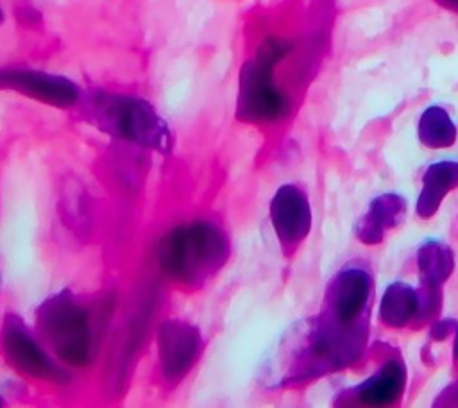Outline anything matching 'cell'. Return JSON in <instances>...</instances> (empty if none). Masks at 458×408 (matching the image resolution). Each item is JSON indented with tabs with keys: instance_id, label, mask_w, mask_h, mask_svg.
<instances>
[{
	"instance_id": "cell-1",
	"label": "cell",
	"mask_w": 458,
	"mask_h": 408,
	"mask_svg": "<svg viewBox=\"0 0 458 408\" xmlns=\"http://www.w3.org/2000/svg\"><path fill=\"white\" fill-rule=\"evenodd\" d=\"M77 106L86 122L116 140L165 154L172 149L168 123L141 97L89 89L81 95Z\"/></svg>"
},
{
	"instance_id": "cell-2",
	"label": "cell",
	"mask_w": 458,
	"mask_h": 408,
	"mask_svg": "<svg viewBox=\"0 0 458 408\" xmlns=\"http://www.w3.org/2000/svg\"><path fill=\"white\" fill-rule=\"evenodd\" d=\"M229 252V238L208 220L170 229L156 249L161 270L172 281L190 286L202 285L215 276L225 265Z\"/></svg>"
},
{
	"instance_id": "cell-3",
	"label": "cell",
	"mask_w": 458,
	"mask_h": 408,
	"mask_svg": "<svg viewBox=\"0 0 458 408\" xmlns=\"http://www.w3.org/2000/svg\"><path fill=\"white\" fill-rule=\"evenodd\" d=\"M290 45L277 38L265 39L256 55L247 59L240 70L236 116L247 123H267L281 120L290 100L274 82L276 64L288 54Z\"/></svg>"
},
{
	"instance_id": "cell-4",
	"label": "cell",
	"mask_w": 458,
	"mask_h": 408,
	"mask_svg": "<svg viewBox=\"0 0 458 408\" xmlns=\"http://www.w3.org/2000/svg\"><path fill=\"white\" fill-rule=\"evenodd\" d=\"M36 327L52 353L72 367H86L93 360V327L89 311L70 292L47 297L36 310Z\"/></svg>"
},
{
	"instance_id": "cell-5",
	"label": "cell",
	"mask_w": 458,
	"mask_h": 408,
	"mask_svg": "<svg viewBox=\"0 0 458 408\" xmlns=\"http://www.w3.org/2000/svg\"><path fill=\"white\" fill-rule=\"evenodd\" d=\"M0 340L7 361L20 372L61 385L70 379L68 372L55 365L48 353L38 344L23 319L16 313L11 311L4 317Z\"/></svg>"
},
{
	"instance_id": "cell-6",
	"label": "cell",
	"mask_w": 458,
	"mask_h": 408,
	"mask_svg": "<svg viewBox=\"0 0 458 408\" xmlns=\"http://www.w3.org/2000/svg\"><path fill=\"white\" fill-rule=\"evenodd\" d=\"M0 91H14L59 109L77 106L82 95L79 86L64 75L14 66H0Z\"/></svg>"
},
{
	"instance_id": "cell-7",
	"label": "cell",
	"mask_w": 458,
	"mask_h": 408,
	"mask_svg": "<svg viewBox=\"0 0 458 408\" xmlns=\"http://www.w3.org/2000/svg\"><path fill=\"white\" fill-rule=\"evenodd\" d=\"M202 349L199 329L181 319H168L157 329L159 369L166 381H181L195 365Z\"/></svg>"
},
{
	"instance_id": "cell-8",
	"label": "cell",
	"mask_w": 458,
	"mask_h": 408,
	"mask_svg": "<svg viewBox=\"0 0 458 408\" xmlns=\"http://www.w3.org/2000/svg\"><path fill=\"white\" fill-rule=\"evenodd\" d=\"M440 304V286L422 285L415 290L404 283H394L385 290L379 319L388 327L419 326L429 315H435Z\"/></svg>"
},
{
	"instance_id": "cell-9",
	"label": "cell",
	"mask_w": 458,
	"mask_h": 408,
	"mask_svg": "<svg viewBox=\"0 0 458 408\" xmlns=\"http://www.w3.org/2000/svg\"><path fill=\"white\" fill-rule=\"evenodd\" d=\"M270 220L284 249H295L311 229V208L306 193L295 184H283L270 202Z\"/></svg>"
},
{
	"instance_id": "cell-10",
	"label": "cell",
	"mask_w": 458,
	"mask_h": 408,
	"mask_svg": "<svg viewBox=\"0 0 458 408\" xmlns=\"http://www.w3.org/2000/svg\"><path fill=\"white\" fill-rule=\"evenodd\" d=\"M404 365L397 358H388L376 374L363 381L356 390L354 397L358 404H390L403 395L404 388Z\"/></svg>"
},
{
	"instance_id": "cell-11",
	"label": "cell",
	"mask_w": 458,
	"mask_h": 408,
	"mask_svg": "<svg viewBox=\"0 0 458 408\" xmlns=\"http://www.w3.org/2000/svg\"><path fill=\"white\" fill-rule=\"evenodd\" d=\"M458 186V163L438 161L433 163L422 175V191L417 200V213L420 218H429L438 209L444 197Z\"/></svg>"
},
{
	"instance_id": "cell-12",
	"label": "cell",
	"mask_w": 458,
	"mask_h": 408,
	"mask_svg": "<svg viewBox=\"0 0 458 408\" xmlns=\"http://www.w3.org/2000/svg\"><path fill=\"white\" fill-rule=\"evenodd\" d=\"M404 200L397 195H381L372 200L369 211L360 222L358 236L363 243H379L383 234L395 227L404 215Z\"/></svg>"
},
{
	"instance_id": "cell-13",
	"label": "cell",
	"mask_w": 458,
	"mask_h": 408,
	"mask_svg": "<svg viewBox=\"0 0 458 408\" xmlns=\"http://www.w3.org/2000/svg\"><path fill=\"white\" fill-rule=\"evenodd\" d=\"M419 140L429 149H444L454 143L456 127L445 109L431 106L420 115Z\"/></svg>"
},
{
	"instance_id": "cell-14",
	"label": "cell",
	"mask_w": 458,
	"mask_h": 408,
	"mask_svg": "<svg viewBox=\"0 0 458 408\" xmlns=\"http://www.w3.org/2000/svg\"><path fill=\"white\" fill-rule=\"evenodd\" d=\"M422 285L440 286L453 270V254L447 245L428 242L419 249L417 256Z\"/></svg>"
},
{
	"instance_id": "cell-15",
	"label": "cell",
	"mask_w": 458,
	"mask_h": 408,
	"mask_svg": "<svg viewBox=\"0 0 458 408\" xmlns=\"http://www.w3.org/2000/svg\"><path fill=\"white\" fill-rule=\"evenodd\" d=\"M16 18L23 25H36L38 21H41V13L36 7H32L29 4H23L16 9Z\"/></svg>"
},
{
	"instance_id": "cell-16",
	"label": "cell",
	"mask_w": 458,
	"mask_h": 408,
	"mask_svg": "<svg viewBox=\"0 0 458 408\" xmlns=\"http://www.w3.org/2000/svg\"><path fill=\"white\" fill-rule=\"evenodd\" d=\"M438 5L449 9V11H454L458 13V0H435Z\"/></svg>"
},
{
	"instance_id": "cell-17",
	"label": "cell",
	"mask_w": 458,
	"mask_h": 408,
	"mask_svg": "<svg viewBox=\"0 0 458 408\" xmlns=\"http://www.w3.org/2000/svg\"><path fill=\"white\" fill-rule=\"evenodd\" d=\"M453 356H454V361L458 363V326H456V336H454V347H453Z\"/></svg>"
},
{
	"instance_id": "cell-18",
	"label": "cell",
	"mask_w": 458,
	"mask_h": 408,
	"mask_svg": "<svg viewBox=\"0 0 458 408\" xmlns=\"http://www.w3.org/2000/svg\"><path fill=\"white\" fill-rule=\"evenodd\" d=\"M445 395H451V397H453V399H456V403H458V392H456L454 395H453V394H445Z\"/></svg>"
},
{
	"instance_id": "cell-19",
	"label": "cell",
	"mask_w": 458,
	"mask_h": 408,
	"mask_svg": "<svg viewBox=\"0 0 458 408\" xmlns=\"http://www.w3.org/2000/svg\"><path fill=\"white\" fill-rule=\"evenodd\" d=\"M2 21H4V9L0 7V23H2Z\"/></svg>"
},
{
	"instance_id": "cell-20",
	"label": "cell",
	"mask_w": 458,
	"mask_h": 408,
	"mask_svg": "<svg viewBox=\"0 0 458 408\" xmlns=\"http://www.w3.org/2000/svg\"><path fill=\"white\" fill-rule=\"evenodd\" d=\"M2 403H4V399H2V397H0V404H2Z\"/></svg>"
}]
</instances>
